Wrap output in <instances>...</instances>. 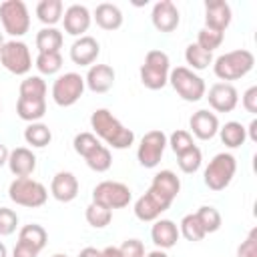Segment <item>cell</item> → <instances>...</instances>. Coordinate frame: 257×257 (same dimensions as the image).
<instances>
[{
	"mask_svg": "<svg viewBox=\"0 0 257 257\" xmlns=\"http://www.w3.org/2000/svg\"><path fill=\"white\" fill-rule=\"evenodd\" d=\"M72 145H74V151H76L80 157H86L90 151H94V149L100 145V141H98L92 133H78V135L74 137Z\"/></svg>",
	"mask_w": 257,
	"mask_h": 257,
	"instance_id": "40",
	"label": "cell"
},
{
	"mask_svg": "<svg viewBox=\"0 0 257 257\" xmlns=\"http://www.w3.org/2000/svg\"><path fill=\"white\" fill-rule=\"evenodd\" d=\"M16 227H18V215L8 207H0V235L2 237L12 235Z\"/></svg>",
	"mask_w": 257,
	"mask_h": 257,
	"instance_id": "42",
	"label": "cell"
},
{
	"mask_svg": "<svg viewBox=\"0 0 257 257\" xmlns=\"http://www.w3.org/2000/svg\"><path fill=\"white\" fill-rule=\"evenodd\" d=\"M50 193L56 201L60 203H68L78 195V181L70 171H60L52 177L50 183Z\"/></svg>",
	"mask_w": 257,
	"mask_h": 257,
	"instance_id": "18",
	"label": "cell"
},
{
	"mask_svg": "<svg viewBox=\"0 0 257 257\" xmlns=\"http://www.w3.org/2000/svg\"><path fill=\"white\" fill-rule=\"evenodd\" d=\"M169 82H171V86L179 92V96H181L183 100H187V102H197V100H201V98L205 96V90H207L205 80H203L199 74H195L191 68H187V66H177V68H173V70L169 72Z\"/></svg>",
	"mask_w": 257,
	"mask_h": 257,
	"instance_id": "5",
	"label": "cell"
},
{
	"mask_svg": "<svg viewBox=\"0 0 257 257\" xmlns=\"http://www.w3.org/2000/svg\"><path fill=\"white\" fill-rule=\"evenodd\" d=\"M38 253H40V251H36L34 247H30V245L18 241L16 247H14V251H12V257H38Z\"/></svg>",
	"mask_w": 257,
	"mask_h": 257,
	"instance_id": "46",
	"label": "cell"
},
{
	"mask_svg": "<svg viewBox=\"0 0 257 257\" xmlns=\"http://www.w3.org/2000/svg\"><path fill=\"white\" fill-rule=\"evenodd\" d=\"M84 161H86V165H88L92 171H96V173H104V171H108L110 165H112L110 151H108L104 145H98L94 151H90V153L84 157Z\"/></svg>",
	"mask_w": 257,
	"mask_h": 257,
	"instance_id": "31",
	"label": "cell"
},
{
	"mask_svg": "<svg viewBox=\"0 0 257 257\" xmlns=\"http://www.w3.org/2000/svg\"><path fill=\"white\" fill-rule=\"evenodd\" d=\"M52 257H66V255H64V253H54Z\"/></svg>",
	"mask_w": 257,
	"mask_h": 257,
	"instance_id": "54",
	"label": "cell"
},
{
	"mask_svg": "<svg viewBox=\"0 0 257 257\" xmlns=\"http://www.w3.org/2000/svg\"><path fill=\"white\" fill-rule=\"evenodd\" d=\"M185 60H187V64H191L195 70H203V68H207V66L213 62V54L207 52V50H203L201 46H197V44L193 42V44H189L187 50H185Z\"/></svg>",
	"mask_w": 257,
	"mask_h": 257,
	"instance_id": "32",
	"label": "cell"
},
{
	"mask_svg": "<svg viewBox=\"0 0 257 257\" xmlns=\"http://www.w3.org/2000/svg\"><path fill=\"white\" fill-rule=\"evenodd\" d=\"M221 42H223V32H215V30H209V28H201L199 34H197V42H195V44L213 54V50L219 48Z\"/></svg>",
	"mask_w": 257,
	"mask_h": 257,
	"instance_id": "39",
	"label": "cell"
},
{
	"mask_svg": "<svg viewBox=\"0 0 257 257\" xmlns=\"http://www.w3.org/2000/svg\"><path fill=\"white\" fill-rule=\"evenodd\" d=\"M94 20L102 30H116L122 24V12L116 4L102 2L94 10Z\"/></svg>",
	"mask_w": 257,
	"mask_h": 257,
	"instance_id": "24",
	"label": "cell"
},
{
	"mask_svg": "<svg viewBox=\"0 0 257 257\" xmlns=\"http://www.w3.org/2000/svg\"><path fill=\"white\" fill-rule=\"evenodd\" d=\"M110 219H112V211H110V209H106V207H102V205H98V203H90V205L86 207V221H88V225H92L94 229L106 227V225L110 223Z\"/></svg>",
	"mask_w": 257,
	"mask_h": 257,
	"instance_id": "35",
	"label": "cell"
},
{
	"mask_svg": "<svg viewBox=\"0 0 257 257\" xmlns=\"http://www.w3.org/2000/svg\"><path fill=\"white\" fill-rule=\"evenodd\" d=\"M209 104L217 110V112H231L237 102H239V94L237 88L231 82H217L209 88Z\"/></svg>",
	"mask_w": 257,
	"mask_h": 257,
	"instance_id": "14",
	"label": "cell"
},
{
	"mask_svg": "<svg viewBox=\"0 0 257 257\" xmlns=\"http://www.w3.org/2000/svg\"><path fill=\"white\" fill-rule=\"evenodd\" d=\"M84 84L92 92H106L114 84V70L108 64H92L86 72Z\"/></svg>",
	"mask_w": 257,
	"mask_h": 257,
	"instance_id": "20",
	"label": "cell"
},
{
	"mask_svg": "<svg viewBox=\"0 0 257 257\" xmlns=\"http://www.w3.org/2000/svg\"><path fill=\"white\" fill-rule=\"evenodd\" d=\"M151 189H155L157 193H161V195L167 197L169 201H175V197H177L179 191H181V181H179V177H177L173 171L165 169V171H161V173H157V175L153 177Z\"/></svg>",
	"mask_w": 257,
	"mask_h": 257,
	"instance_id": "23",
	"label": "cell"
},
{
	"mask_svg": "<svg viewBox=\"0 0 257 257\" xmlns=\"http://www.w3.org/2000/svg\"><path fill=\"white\" fill-rule=\"evenodd\" d=\"M78 257H100V251L94 249V247H84V249L78 253Z\"/></svg>",
	"mask_w": 257,
	"mask_h": 257,
	"instance_id": "48",
	"label": "cell"
},
{
	"mask_svg": "<svg viewBox=\"0 0 257 257\" xmlns=\"http://www.w3.org/2000/svg\"><path fill=\"white\" fill-rule=\"evenodd\" d=\"M8 197L22 207H42L48 199V191L42 183L30 179V177H18L8 187Z\"/></svg>",
	"mask_w": 257,
	"mask_h": 257,
	"instance_id": "4",
	"label": "cell"
},
{
	"mask_svg": "<svg viewBox=\"0 0 257 257\" xmlns=\"http://www.w3.org/2000/svg\"><path fill=\"white\" fill-rule=\"evenodd\" d=\"M16 112L22 120L36 122L46 114V98H18Z\"/></svg>",
	"mask_w": 257,
	"mask_h": 257,
	"instance_id": "25",
	"label": "cell"
},
{
	"mask_svg": "<svg viewBox=\"0 0 257 257\" xmlns=\"http://www.w3.org/2000/svg\"><path fill=\"white\" fill-rule=\"evenodd\" d=\"M2 46H4V38H2V32H0V52H2Z\"/></svg>",
	"mask_w": 257,
	"mask_h": 257,
	"instance_id": "53",
	"label": "cell"
},
{
	"mask_svg": "<svg viewBox=\"0 0 257 257\" xmlns=\"http://www.w3.org/2000/svg\"><path fill=\"white\" fill-rule=\"evenodd\" d=\"M179 229H177V225L171 221V219H159V221H155V225H153V229H151V239H153V243L157 245V247H161V249H171V247H175L177 245V241H179Z\"/></svg>",
	"mask_w": 257,
	"mask_h": 257,
	"instance_id": "22",
	"label": "cell"
},
{
	"mask_svg": "<svg viewBox=\"0 0 257 257\" xmlns=\"http://www.w3.org/2000/svg\"><path fill=\"white\" fill-rule=\"evenodd\" d=\"M147 257H169L163 249H157V251H151V253H147Z\"/></svg>",
	"mask_w": 257,
	"mask_h": 257,
	"instance_id": "51",
	"label": "cell"
},
{
	"mask_svg": "<svg viewBox=\"0 0 257 257\" xmlns=\"http://www.w3.org/2000/svg\"><path fill=\"white\" fill-rule=\"evenodd\" d=\"M195 215H197V219H199V223H201V227H203L205 233L219 231V227H221V215H219V211L215 207L203 205Z\"/></svg>",
	"mask_w": 257,
	"mask_h": 257,
	"instance_id": "33",
	"label": "cell"
},
{
	"mask_svg": "<svg viewBox=\"0 0 257 257\" xmlns=\"http://www.w3.org/2000/svg\"><path fill=\"white\" fill-rule=\"evenodd\" d=\"M165 147H167V135L163 131H149L141 139V145H139V151H137L139 163L145 169L157 167L163 153H165Z\"/></svg>",
	"mask_w": 257,
	"mask_h": 257,
	"instance_id": "11",
	"label": "cell"
},
{
	"mask_svg": "<svg viewBox=\"0 0 257 257\" xmlns=\"http://www.w3.org/2000/svg\"><path fill=\"white\" fill-rule=\"evenodd\" d=\"M62 46V32L54 26H44L36 32V48L38 52H58Z\"/></svg>",
	"mask_w": 257,
	"mask_h": 257,
	"instance_id": "26",
	"label": "cell"
},
{
	"mask_svg": "<svg viewBox=\"0 0 257 257\" xmlns=\"http://www.w3.org/2000/svg\"><path fill=\"white\" fill-rule=\"evenodd\" d=\"M8 155H10V151H8V149H6V147L0 143V167L8 163Z\"/></svg>",
	"mask_w": 257,
	"mask_h": 257,
	"instance_id": "49",
	"label": "cell"
},
{
	"mask_svg": "<svg viewBox=\"0 0 257 257\" xmlns=\"http://www.w3.org/2000/svg\"><path fill=\"white\" fill-rule=\"evenodd\" d=\"M36 16L42 24L54 26L62 18V2L60 0H40L36 6Z\"/></svg>",
	"mask_w": 257,
	"mask_h": 257,
	"instance_id": "29",
	"label": "cell"
},
{
	"mask_svg": "<svg viewBox=\"0 0 257 257\" xmlns=\"http://www.w3.org/2000/svg\"><path fill=\"white\" fill-rule=\"evenodd\" d=\"M2 66L12 74H26L32 68V56L22 40H8L0 52Z\"/></svg>",
	"mask_w": 257,
	"mask_h": 257,
	"instance_id": "10",
	"label": "cell"
},
{
	"mask_svg": "<svg viewBox=\"0 0 257 257\" xmlns=\"http://www.w3.org/2000/svg\"><path fill=\"white\" fill-rule=\"evenodd\" d=\"M36 68L42 74H56L62 68V56H60V52H38V56H36Z\"/></svg>",
	"mask_w": 257,
	"mask_h": 257,
	"instance_id": "36",
	"label": "cell"
},
{
	"mask_svg": "<svg viewBox=\"0 0 257 257\" xmlns=\"http://www.w3.org/2000/svg\"><path fill=\"white\" fill-rule=\"evenodd\" d=\"M131 199H133L131 189L118 181H102L92 189V203H98L110 211L126 207Z\"/></svg>",
	"mask_w": 257,
	"mask_h": 257,
	"instance_id": "8",
	"label": "cell"
},
{
	"mask_svg": "<svg viewBox=\"0 0 257 257\" xmlns=\"http://www.w3.org/2000/svg\"><path fill=\"white\" fill-rule=\"evenodd\" d=\"M219 135H221L223 145H227L229 149H237V147H241L245 143L247 128L237 120H229V122H225L223 128H219Z\"/></svg>",
	"mask_w": 257,
	"mask_h": 257,
	"instance_id": "28",
	"label": "cell"
},
{
	"mask_svg": "<svg viewBox=\"0 0 257 257\" xmlns=\"http://www.w3.org/2000/svg\"><path fill=\"white\" fill-rule=\"evenodd\" d=\"M187 241H201L207 233L203 231V227H201V223H199V219H197V215L195 213H191V215H185L183 217V221H181V231H179Z\"/></svg>",
	"mask_w": 257,
	"mask_h": 257,
	"instance_id": "37",
	"label": "cell"
},
{
	"mask_svg": "<svg viewBox=\"0 0 257 257\" xmlns=\"http://www.w3.org/2000/svg\"><path fill=\"white\" fill-rule=\"evenodd\" d=\"M169 145H171L173 153H177V157H179L181 153H185V151H189L193 147V137L187 131H175L169 137Z\"/></svg>",
	"mask_w": 257,
	"mask_h": 257,
	"instance_id": "41",
	"label": "cell"
},
{
	"mask_svg": "<svg viewBox=\"0 0 257 257\" xmlns=\"http://www.w3.org/2000/svg\"><path fill=\"white\" fill-rule=\"evenodd\" d=\"M235 171H237L235 157L229 153H219L213 157V161L205 169V175H203L205 185L211 191H223L231 183V179L235 177Z\"/></svg>",
	"mask_w": 257,
	"mask_h": 257,
	"instance_id": "6",
	"label": "cell"
},
{
	"mask_svg": "<svg viewBox=\"0 0 257 257\" xmlns=\"http://www.w3.org/2000/svg\"><path fill=\"white\" fill-rule=\"evenodd\" d=\"M231 6L225 0H207L205 2V28L215 32H225L231 24Z\"/></svg>",
	"mask_w": 257,
	"mask_h": 257,
	"instance_id": "13",
	"label": "cell"
},
{
	"mask_svg": "<svg viewBox=\"0 0 257 257\" xmlns=\"http://www.w3.org/2000/svg\"><path fill=\"white\" fill-rule=\"evenodd\" d=\"M243 106L247 112H257V86H249L243 94Z\"/></svg>",
	"mask_w": 257,
	"mask_h": 257,
	"instance_id": "45",
	"label": "cell"
},
{
	"mask_svg": "<svg viewBox=\"0 0 257 257\" xmlns=\"http://www.w3.org/2000/svg\"><path fill=\"white\" fill-rule=\"evenodd\" d=\"M46 82L40 76H26L20 82V98H44Z\"/></svg>",
	"mask_w": 257,
	"mask_h": 257,
	"instance_id": "34",
	"label": "cell"
},
{
	"mask_svg": "<svg viewBox=\"0 0 257 257\" xmlns=\"http://www.w3.org/2000/svg\"><path fill=\"white\" fill-rule=\"evenodd\" d=\"M0 257H8V251H6V245L0 243Z\"/></svg>",
	"mask_w": 257,
	"mask_h": 257,
	"instance_id": "52",
	"label": "cell"
},
{
	"mask_svg": "<svg viewBox=\"0 0 257 257\" xmlns=\"http://www.w3.org/2000/svg\"><path fill=\"white\" fill-rule=\"evenodd\" d=\"M90 126L96 137H100L112 149H128L135 143V133L126 128L116 116H112V112L106 108H96L90 114Z\"/></svg>",
	"mask_w": 257,
	"mask_h": 257,
	"instance_id": "1",
	"label": "cell"
},
{
	"mask_svg": "<svg viewBox=\"0 0 257 257\" xmlns=\"http://www.w3.org/2000/svg\"><path fill=\"white\" fill-rule=\"evenodd\" d=\"M8 167H10L12 175H16V177H28L36 169V157H34V153L30 149L16 147L8 155Z\"/></svg>",
	"mask_w": 257,
	"mask_h": 257,
	"instance_id": "21",
	"label": "cell"
},
{
	"mask_svg": "<svg viewBox=\"0 0 257 257\" xmlns=\"http://www.w3.org/2000/svg\"><path fill=\"white\" fill-rule=\"evenodd\" d=\"M255 128H257V120L253 118L251 124H249V137H251V141H257V131Z\"/></svg>",
	"mask_w": 257,
	"mask_h": 257,
	"instance_id": "50",
	"label": "cell"
},
{
	"mask_svg": "<svg viewBox=\"0 0 257 257\" xmlns=\"http://www.w3.org/2000/svg\"><path fill=\"white\" fill-rule=\"evenodd\" d=\"M24 141L32 147L42 149L52 141V133H50L48 124H44V122H30L24 128Z\"/></svg>",
	"mask_w": 257,
	"mask_h": 257,
	"instance_id": "30",
	"label": "cell"
},
{
	"mask_svg": "<svg viewBox=\"0 0 257 257\" xmlns=\"http://www.w3.org/2000/svg\"><path fill=\"white\" fill-rule=\"evenodd\" d=\"M189 124H191L193 135L197 139H201V141H209V139H213L219 133V118H217V114H213V112H209L205 108L193 112Z\"/></svg>",
	"mask_w": 257,
	"mask_h": 257,
	"instance_id": "19",
	"label": "cell"
},
{
	"mask_svg": "<svg viewBox=\"0 0 257 257\" xmlns=\"http://www.w3.org/2000/svg\"><path fill=\"white\" fill-rule=\"evenodd\" d=\"M173 201H169L167 197H163L161 193H157L155 189L149 187V191L137 199L135 203V215L141 221H157L161 217L163 211H167L171 207Z\"/></svg>",
	"mask_w": 257,
	"mask_h": 257,
	"instance_id": "12",
	"label": "cell"
},
{
	"mask_svg": "<svg viewBox=\"0 0 257 257\" xmlns=\"http://www.w3.org/2000/svg\"><path fill=\"white\" fill-rule=\"evenodd\" d=\"M0 20L10 36H22L30 28V14L22 0H4L0 4Z\"/></svg>",
	"mask_w": 257,
	"mask_h": 257,
	"instance_id": "7",
	"label": "cell"
},
{
	"mask_svg": "<svg viewBox=\"0 0 257 257\" xmlns=\"http://www.w3.org/2000/svg\"><path fill=\"white\" fill-rule=\"evenodd\" d=\"M253 64H255L253 52L239 48V50H231V52L221 54L215 60L213 70L221 80H237V78L245 76L253 68Z\"/></svg>",
	"mask_w": 257,
	"mask_h": 257,
	"instance_id": "2",
	"label": "cell"
},
{
	"mask_svg": "<svg viewBox=\"0 0 257 257\" xmlns=\"http://www.w3.org/2000/svg\"><path fill=\"white\" fill-rule=\"evenodd\" d=\"M64 30L72 36H82L90 26V12L82 4H70L64 10Z\"/></svg>",
	"mask_w": 257,
	"mask_h": 257,
	"instance_id": "16",
	"label": "cell"
},
{
	"mask_svg": "<svg viewBox=\"0 0 257 257\" xmlns=\"http://www.w3.org/2000/svg\"><path fill=\"white\" fill-rule=\"evenodd\" d=\"M84 92V78L78 72H64L52 84V98L58 106H72Z\"/></svg>",
	"mask_w": 257,
	"mask_h": 257,
	"instance_id": "9",
	"label": "cell"
},
{
	"mask_svg": "<svg viewBox=\"0 0 257 257\" xmlns=\"http://www.w3.org/2000/svg\"><path fill=\"white\" fill-rule=\"evenodd\" d=\"M237 257H257V229L253 227L247 235V239L239 245Z\"/></svg>",
	"mask_w": 257,
	"mask_h": 257,
	"instance_id": "43",
	"label": "cell"
},
{
	"mask_svg": "<svg viewBox=\"0 0 257 257\" xmlns=\"http://www.w3.org/2000/svg\"><path fill=\"white\" fill-rule=\"evenodd\" d=\"M98 52H100V46H98L96 38L84 34V36H80V38H76L72 42V46H70V60L74 64H78V66H88V64H92L96 60Z\"/></svg>",
	"mask_w": 257,
	"mask_h": 257,
	"instance_id": "17",
	"label": "cell"
},
{
	"mask_svg": "<svg viewBox=\"0 0 257 257\" xmlns=\"http://www.w3.org/2000/svg\"><path fill=\"white\" fill-rule=\"evenodd\" d=\"M153 26L161 32H173L179 26V10L171 0H161L153 6Z\"/></svg>",
	"mask_w": 257,
	"mask_h": 257,
	"instance_id": "15",
	"label": "cell"
},
{
	"mask_svg": "<svg viewBox=\"0 0 257 257\" xmlns=\"http://www.w3.org/2000/svg\"><path fill=\"white\" fill-rule=\"evenodd\" d=\"M18 241L20 243H26L30 247H34L36 251H42L46 241H48V235H46V229L42 225H36V223H30V225H24L18 233Z\"/></svg>",
	"mask_w": 257,
	"mask_h": 257,
	"instance_id": "27",
	"label": "cell"
},
{
	"mask_svg": "<svg viewBox=\"0 0 257 257\" xmlns=\"http://www.w3.org/2000/svg\"><path fill=\"white\" fill-rule=\"evenodd\" d=\"M201 161H203V155H201L199 147L193 145L189 151H185V153L179 155V161H177V163H179V169H181L183 173L191 175V173H197V171H199Z\"/></svg>",
	"mask_w": 257,
	"mask_h": 257,
	"instance_id": "38",
	"label": "cell"
},
{
	"mask_svg": "<svg viewBox=\"0 0 257 257\" xmlns=\"http://www.w3.org/2000/svg\"><path fill=\"white\" fill-rule=\"evenodd\" d=\"M118 249L122 257H145V245L139 239H126Z\"/></svg>",
	"mask_w": 257,
	"mask_h": 257,
	"instance_id": "44",
	"label": "cell"
},
{
	"mask_svg": "<svg viewBox=\"0 0 257 257\" xmlns=\"http://www.w3.org/2000/svg\"><path fill=\"white\" fill-rule=\"evenodd\" d=\"M139 72H141V82L147 88H151V90L163 88L169 82V72H171V62H169L167 52L149 50Z\"/></svg>",
	"mask_w": 257,
	"mask_h": 257,
	"instance_id": "3",
	"label": "cell"
},
{
	"mask_svg": "<svg viewBox=\"0 0 257 257\" xmlns=\"http://www.w3.org/2000/svg\"><path fill=\"white\" fill-rule=\"evenodd\" d=\"M100 257H122V255H120V249H118V247L108 245V247H104V249L100 251Z\"/></svg>",
	"mask_w": 257,
	"mask_h": 257,
	"instance_id": "47",
	"label": "cell"
}]
</instances>
